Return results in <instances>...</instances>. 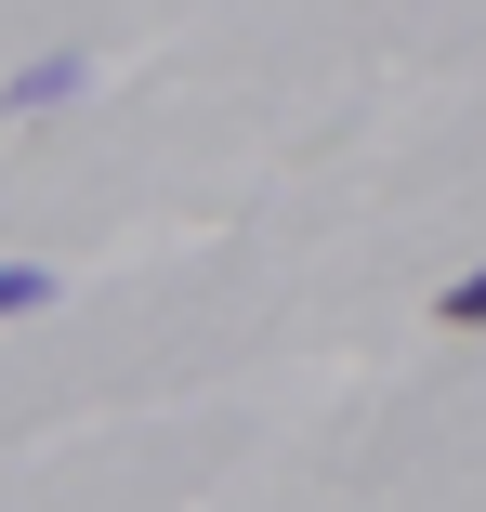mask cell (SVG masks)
<instances>
[{"instance_id": "cell-1", "label": "cell", "mask_w": 486, "mask_h": 512, "mask_svg": "<svg viewBox=\"0 0 486 512\" xmlns=\"http://www.w3.org/2000/svg\"><path fill=\"white\" fill-rule=\"evenodd\" d=\"M79 92H92V53H40L0 106H14V119H53V106H79Z\"/></svg>"}, {"instance_id": "cell-2", "label": "cell", "mask_w": 486, "mask_h": 512, "mask_svg": "<svg viewBox=\"0 0 486 512\" xmlns=\"http://www.w3.org/2000/svg\"><path fill=\"white\" fill-rule=\"evenodd\" d=\"M53 302V263H0V316H40Z\"/></svg>"}, {"instance_id": "cell-3", "label": "cell", "mask_w": 486, "mask_h": 512, "mask_svg": "<svg viewBox=\"0 0 486 512\" xmlns=\"http://www.w3.org/2000/svg\"><path fill=\"white\" fill-rule=\"evenodd\" d=\"M434 329H486V263H473V276H447V302H434Z\"/></svg>"}]
</instances>
